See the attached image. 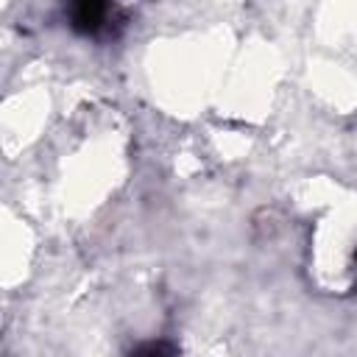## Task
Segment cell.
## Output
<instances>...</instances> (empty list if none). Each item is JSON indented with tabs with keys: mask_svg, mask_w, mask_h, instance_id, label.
<instances>
[{
	"mask_svg": "<svg viewBox=\"0 0 357 357\" xmlns=\"http://www.w3.org/2000/svg\"><path fill=\"white\" fill-rule=\"evenodd\" d=\"M310 271L329 293L357 287V212L332 209L310 231Z\"/></svg>",
	"mask_w": 357,
	"mask_h": 357,
	"instance_id": "cell-1",
	"label": "cell"
}]
</instances>
